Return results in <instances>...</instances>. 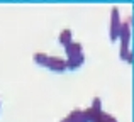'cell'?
Returning <instances> with one entry per match:
<instances>
[{
	"label": "cell",
	"mask_w": 134,
	"mask_h": 122,
	"mask_svg": "<svg viewBox=\"0 0 134 122\" xmlns=\"http://www.w3.org/2000/svg\"><path fill=\"white\" fill-rule=\"evenodd\" d=\"M59 122H71V119H70V115H66V117H63Z\"/></svg>",
	"instance_id": "11"
},
{
	"label": "cell",
	"mask_w": 134,
	"mask_h": 122,
	"mask_svg": "<svg viewBox=\"0 0 134 122\" xmlns=\"http://www.w3.org/2000/svg\"><path fill=\"white\" fill-rule=\"evenodd\" d=\"M70 119H71V122H88L85 117V112L80 109H75L71 114H70Z\"/></svg>",
	"instance_id": "7"
},
{
	"label": "cell",
	"mask_w": 134,
	"mask_h": 122,
	"mask_svg": "<svg viewBox=\"0 0 134 122\" xmlns=\"http://www.w3.org/2000/svg\"><path fill=\"white\" fill-rule=\"evenodd\" d=\"M131 22H132V17L129 15L126 19V22H121V29H119V37L117 39L121 41V51H119V58L122 61H126L129 54V41H131Z\"/></svg>",
	"instance_id": "1"
},
{
	"label": "cell",
	"mask_w": 134,
	"mask_h": 122,
	"mask_svg": "<svg viewBox=\"0 0 134 122\" xmlns=\"http://www.w3.org/2000/svg\"><path fill=\"white\" fill-rule=\"evenodd\" d=\"M109 122H117V119H115V117H112V115H109Z\"/></svg>",
	"instance_id": "12"
},
{
	"label": "cell",
	"mask_w": 134,
	"mask_h": 122,
	"mask_svg": "<svg viewBox=\"0 0 134 122\" xmlns=\"http://www.w3.org/2000/svg\"><path fill=\"white\" fill-rule=\"evenodd\" d=\"M85 63V54H78V56H73L66 60V69H76Z\"/></svg>",
	"instance_id": "4"
},
{
	"label": "cell",
	"mask_w": 134,
	"mask_h": 122,
	"mask_svg": "<svg viewBox=\"0 0 134 122\" xmlns=\"http://www.w3.org/2000/svg\"><path fill=\"white\" fill-rule=\"evenodd\" d=\"M48 61H49V56L46 53H36L34 54V63L39 66H48Z\"/></svg>",
	"instance_id": "8"
},
{
	"label": "cell",
	"mask_w": 134,
	"mask_h": 122,
	"mask_svg": "<svg viewBox=\"0 0 134 122\" xmlns=\"http://www.w3.org/2000/svg\"><path fill=\"white\" fill-rule=\"evenodd\" d=\"M58 41H59V44H61L63 48H68L70 44L73 43V34H71V31H70V29H63L61 32H59Z\"/></svg>",
	"instance_id": "5"
},
{
	"label": "cell",
	"mask_w": 134,
	"mask_h": 122,
	"mask_svg": "<svg viewBox=\"0 0 134 122\" xmlns=\"http://www.w3.org/2000/svg\"><path fill=\"white\" fill-rule=\"evenodd\" d=\"M119 29H121V15H119V9L114 7L110 14V41H117Z\"/></svg>",
	"instance_id": "2"
},
{
	"label": "cell",
	"mask_w": 134,
	"mask_h": 122,
	"mask_svg": "<svg viewBox=\"0 0 134 122\" xmlns=\"http://www.w3.org/2000/svg\"><path fill=\"white\" fill-rule=\"evenodd\" d=\"M93 112H102V100L98 98V97H95L93 102H92V107H90Z\"/></svg>",
	"instance_id": "9"
},
{
	"label": "cell",
	"mask_w": 134,
	"mask_h": 122,
	"mask_svg": "<svg viewBox=\"0 0 134 122\" xmlns=\"http://www.w3.org/2000/svg\"><path fill=\"white\" fill-rule=\"evenodd\" d=\"M53 73H63L66 71V61H63L61 58H51L49 56V61H48V66Z\"/></svg>",
	"instance_id": "3"
},
{
	"label": "cell",
	"mask_w": 134,
	"mask_h": 122,
	"mask_svg": "<svg viewBox=\"0 0 134 122\" xmlns=\"http://www.w3.org/2000/svg\"><path fill=\"white\" fill-rule=\"evenodd\" d=\"M95 122H109V114L100 112V114H98V119L95 120Z\"/></svg>",
	"instance_id": "10"
},
{
	"label": "cell",
	"mask_w": 134,
	"mask_h": 122,
	"mask_svg": "<svg viewBox=\"0 0 134 122\" xmlns=\"http://www.w3.org/2000/svg\"><path fill=\"white\" fill-rule=\"evenodd\" d=\"M65 53H66V58L78 56V54H82V53H83V49H82V44H80V43H75V41H73V43L70 44L68 48H65Z\"/></svg>",
	"instance_id": "6"
}]
</instances>
